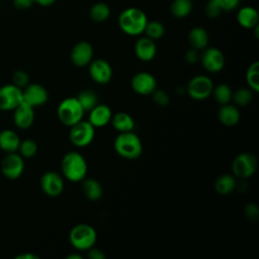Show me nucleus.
Returning a JSON list of instances; mask_svg holds the SVG:
<instances>
[{"label":"nucleus","mask_w":259,"mask_h":259,"mask_svg":"<svg viewBox=\"0 0 259 259\" xmlns=\"http://www.w3.org/2000/svg\"><path fill=\"white\" fill-rule=\"evenodd\" d=\"M218 117L224 125L233 126L240 120V111L236 105L230 103L223 104L218 111Z\"/></svg>","instance_id":"412c9836"},{"label":"nucleus","mask_w":259,"mask_h":259,"mask_svg":"<svg viewBox=\"0 0 259 259\" xmlns=\"http://www.w3.org/2000/svg\"><path fill=\"white\" fill-rule=\"evenodd\" d=\"M204 12H205V15L207 17L215 18V17H218L221 14L222 9L220 8V6L213 0H208L207 3L205 4Z\"/></svg>","instance_id":"e433bc0d"},{"label":"nucleus","mask_w":259,"mask_h":259,"mask_svg":"<svg viewBox=\"0 0 259 259\" xmlns=\"http://www.w3.org/2000/svg\"><path fill=\"white\" fill-rule=\"evenodd\" d=\"M71 62L76 67H86L93 59V48L90 42L81 40L78 41L71 50Z\"/></svg>","instance_id":"dca6fc26"},{"label":"nucleus","mask_w":259,"mask_h":259,"mask_svg":"<svg viewBox=\"0 0 259 259\" xmlns=\"http://www.w3.org/2000/svg\"><path fill=\"white\" fill-rule=\"evenodd\" d=\"M144 32L146 33V36L155 40V39L161 38L164 35L165 27L163 23L158 20H151V21L148 20Z\"/></svg>","instance_id":"473e14b6"},{"label":"nucleus","mask_w":259,"mask_h":259,"mask_svg":"<svg viewBox=\"0 0 259 259\" xmlns=\"http://www.w3.org/2000/svg\"><path fill=\"white\" fill-rule=\"evenodd\" d=\"M135 54L137 58L143 62L152 61L157 53V47L155 40L149 38L148 36L140 37L135 44Z\"/></svg>","instance_id":"a211bd4d"},{"label":"nucleus","mask_w":259,"mask_h":259,"mask_svg":"<svg viewBox=\"0 0 259 259\" xmlns=\"http://www.w3.org/2000/svg\"><path fill=\"white\" fill-rule=\"evenodd\" d=\"M14 124L20 130H26L31 126L34 121V108L25 102H21L13 109Z\"/></svg>","instance_id":"f3484780"},{"label":"nucleus","mask_w":259,"mask_h":259,"mask_svg":"<svg viewBox=\"0 0 259 259\" xmlns=\"http://www.w3.org/2000/svg\"><path fill=\"white\" fill-rule=\"evenodd\" d=\"M12 3L16 9L25 10L30 8L32 4H34V1L33 0H12Z\"/></svg>","instance_id":"a19ab883"},{"label":"nucleus","mask_w":259,"mask_h":259,"mask_svg":"<svg viewBox=\"0 0 259 259\" xmlns=\"http://www.w3.org/2000/svg\"><path fill=\"white\" fill-rule=\"evenodd\" d=\"M22 102V89L14 84H6L0 87V109L13 110Z\"/></svg>","instance_id":"9d476101"},{"label":"nucleus","mask_w":259,"mask_h":259,"mask_svg":"<svg viewBox=\"0 0 259 259\" xmlns=\"http://www.w3.org/2000/svg\"><path fill=\"white\" fill-rule=\"evenodd\" d=\"M113 147L118 156L128 160L139 158L143 152L142 141L133 131L118 133L113 142Z\"/></svg>","instance_id":"7ed1b4c3"},{"label":"nucleus","mask_w":259,"mask_h":259,"mask_svg":"<svg viewBox=\"0 0 259 259\" xmlns=\"http://www.w3.org/2000/svg\"><path fill=\"white\" fill-rule=\"evenodd\" d=\"M184 58H185V61L189 64H194V63H197L200 59V55L198 54V51L191 48L189 49L188 51H186L185 55H184Z\"/></svg>","instance_id":"ea45409f"},{"label":"nucleus","mask_w":259,"mask_h":259,"mask_svg":"<svg viewBox=\"0 0 259 259\" xmlns=\"http://www.w3.org/2000/svg\"><path fill=\"white\" fill-rule=\"evenodd\" d=\"M94 136L95 127L88 120L82 119L70 126V142L78 148H84L90 145L94 139Z\"/></svg>","instance_id":"0eeeda50"},{"label":"nucleus","mask_w":259,"mask_h":259,"mask_svg":"<svg viewBox=\"0 0 259 259\" xmlns=\"http://www.w3.org/2000/svg\"><path fill=\"white\" fill-rule=\"evenodd\" d=\"M258 160L256 156L249 152H244L235 157L232 162L233 175L240 179L251 177L257 170Z\"/></svg>","instance_id":"423d86ee"},{"label":"nucleus","mask_w":259,"mask_h":259,"mask_svg":"<svg viewBox=\"0 0 259 259\" xmlns=\"http://www.w3.org/2000/svg\"><path fill=\"white\" fill-rule=\"evenodd\" d=\"M82 191L85 197L89 200L95 201L101 198L103 194V189L99 181L94 178H84L82 180Z\"/></svg>","instance_id":"393cba45"},{"label":"nucleus","mask_w":259,"mask_h":259,"mask_svg":"<svg viewBox=\"0 0 259 259\" xmlns=\"http://www.w3.org/2000/svg\"><path fill=\"white\" fill-rule=\"evenodd\" d=\"M23 171V157H21L19 154H16L15 152L7 153L3 157L1 161V172L6 178L10 180H15L22 175Z\"/></svg>","instance_id":"1a4fd4ad"},{"label":"nucleus","mask_w":259,"mask_h":259,"mask_svg":"<svg viewBox=\"0 0 259 259\" xmlns=\"http://www.w3.org/2000/svg\"><path fill=\"white\" fill-rule=\"evenodd\" d=\"M90 18L95 22H103L107 20L110 15V8L104 2L94 3L89 10Z\"/></svg>","instance_id":"c85d7f7f"},{"label":"nucleus","mask_w":259,"mask_h":259,"mask_svg":"<svg viewBox=\"0 0 259 259\" xmlns=\"http://www.w3.org/2000/svg\"><path fill=\"white\" fill-rule=\"evenodd\" d=\"M222 9V11H232L240 3V0H213Z\"/></svg>","instance_id":"58836bf2"},{"label":"nucleus","mask_w":259,"mask_h":259,"mask_svg":"<svg viewBox=\"0 0 259 259\" xmlns=\"http://www.w3.org/2000/svg\"><path fill=\"white\" fill-rule=\"evenodd\" d=\"M244 213L247 217V219L250 221L256 222L259 219V208L257 204H255L254 202H250L245 205Z\"/></svg>","instance_id":"4c0bfd02"},{"label":"nucleus","mask_w":259,"mask_h":259,"mask_svg":"<svg viewBox=\"0 0 259 259\" xmlns=\"http://www.w3.org/2000/svg\"><path fill=\"white\" fill-rule=\"evenodd\" d=\"M84 113L85 111L76 97H67L63 99L57 108L59 120L67 126H72L82 120Z\"/></svg>","instance_id":"39448f33"},{"label":"nucleus","mask_w":259,"mask_h":259,"mask_svg":"<svg viewBox=\"0 0 259 259\" xmlns=\"http://www.w3.org/2000/svg\"><path fill=\"white\" fill-rule=\"evenodd\" d=\"M253 99V91L248 87H243L237 89L233 92L232 100L236 104V106H247Z\"/></svg>","instance_id":"2f4dec72"},{"label":"nucleus","mask_w":259,"mask_h":259,"mask_svg":"<svg viewBox=\"0 0 259 259\" xmlns=\"http://www.w3.org/2000/svg\"><path fill=\"white\" fill-rule=\"evenodd\" d=\"M49 99V93L47 89L37 83H28L24 89H22V101L28 105L34 107L44 105Z\"/></svg>","instance_id":"f8f14e48"},{"label":"nucleus","mask_w":259,"mask_h":259,"mask_svg":"<svg viewBox=\"0 0 259 259\" xmlns=\"http://www.w3.org/2000/svg\"><path fill=\"white\" fill-rule=\"evenodd\" d=\"M112 117V111L106 104H97L89 111L88 121L94 127H102L108 124Z\"/></svg>","instance_id":"6ab92c4d"},{"label":"nucleus","mask_w":259,"mask_h":259,"mask_svg":"<svg viewBox=\"0 0 259 259\" xmlns=\"http://www.w3.org/2000/svg\"><path fill=\"white\" fill-rule=\"evenodd\" d=\"M12 84L16 85L19 88H22L29 83V76L26 72L22 70H17L12 74Z\"/></svg>","instance_id":"f704fd0d"},{"label":"nucleus","mask_w":259,"mask_h":259,"mask_svg":"<svg viewBox=\"0 0 259 259\" xmlns=\"http://www.w3.org/2000/svg\"><path fill=\"white\" fill-rule=\"evenodd\" d=\"M87 162L78 152L71 151L64 155L61 161L63 176L71 182H81L87 175Z\"/></svg>","instance_id":"f03ea898"},{"label":"nucleus","mask_w":259,"mask_h":259,"mask_svg":"<svg viewBox=\"0 0 259 259\" xmlns=\"http://www.w3.org/2000/svg\"><path fill=\"white\" fill-rule=\"evenodd\" d=\"M20 138L16 132L12 130H4L0 132V149L6 153H13L18 150Z\"/></svg>","instance_id":"5701e85b"},{"label":"nucleus","mask_w":259,"mask_h":259,"mask_svg":"<svg viewBox=\"0 0 259 259\" xmlns=\"http://www.w3.org/2000/svg\"><path fill=\"white\" fill-rule=\"evenodd\" d=\"M110 122L118 133L132 132L135 128L134 118L132 117V115L123 111H119L112 114Z\"/></svg>","instance_id":"b1692460"},{"label":"nucleus","mask_w":259,"mask_h":259,"mask_svg":"<svg viewBox=\"0 0 259 259\" xmlns=\"http://www.w3.org/2000/svg\"><path fill=\"white\" fill-rule=\"evenodd\" d=\"M237 181L233 174H222L214 181V190L221 195H227L236 188Z\"/></svg>","instance_id":"a878e982"},{"label":"nucleus","mask_w":259,"mask_h":259,"mask_svg":"<svg viewBox=\"0 0 259 259\" xmlns=\"http://www.w3.org/2000/svg\"><path fill=\"white\" fill-rule=\"evenodd\" d=\"M97 240L95 229L88 224H77L69 233V241L71 245L79 251H87L94 247Z\"/></svg>","instance_id":"20e7f679"},{"label":"nucleus","mask_w":259,"mask_h":259,"mask_svg":"<svg viewBox=\"0 0 259 259\" xmlns=\"http://www.w3.org/2000/svg\"><path fill=\"white\" fill-rule=\"evenodd\" d=\"M152 96H153L154 102L159 106H166V105H168V103L170 101V98H169V95L167 94V92L164 90H161V89H156L152 93Z\"/></svg>","instance_id":"c9c22d12"},{"label":"nucleus","mask_w":259,"mask_h":259,"mask_svg":"<svg viewBox=\"0 0 259 259\" xmlns=\"http://www.w3.org/2000/svg\"><path fill=\"white\" fill-rule=\"evenodd\" d=\"M19 155L23 158H31L33 157L37 152V144L35 141L31 139H26L23 141H20L18 150Z\"/></svg>","instance_id":"72a5a7b5"},{"label":"nucleus","mask_w":259,"mask_h":259,"mask_svg":"<svg viewBox=\"0 0 259 259\" xmlns=\"http://www.w3.org/2000/svg\"><path fill=\"white\" fill-rule=\"evenodd\" d=\"M15 258L16 259H38V256L31 254V253H24V254H20V255L16 256Z\"/></svg>","instance_id":"c03bdc74"},{"label":"nucleus","mask_w":259,"mask_h":259,"mask_svg":"<svg viewBox=\"0 0 259 259\" xmlns=\"http://www.w3.org/2000/svg\"><path fill=\"white\" fill-rule=\"evenodd\" d=\"M199 60L201 61L202 67L209 73H219L225 66V56L223 52L215 47H206L203 49Z\"/></svg>","instance_id":"9b49d317"},{"label":"nucleus","mask_w":259,"mask_h":259,"mask_svg":"<svg viewBox=\"0 0 259 259\" xmlns=\"http://www.w3.org/2000/svg\"><path fill=\"white\" fill-rule=\"evenodd\" d=\"M211 94L213 95L214 100L219 104L223 105V104L230 103V101L232 100L233 91L229 85H227L225 83H221L217 86H213Z\"/></svg>","instance_id":"c756f323"},{"label":"nucleus","mask_w":259,"mask_h":259,"mask_svg":"<svg viewBox=\"0 0 259 259\" xmlns=\"http://www.w3.org/2000/svg\"><path fill=\"white\" fill-rule=\"evenodd\" d=\"M112 74L110 64L103 59L92 60L89 64V75L97 84H107L111 80Z\"/></svg>","instance_id":"2eb2a0df"},{"label":"nucleus","mask_w":259,"mask_h":259,"mask_svg":"<svg viewBox=\"0 0 259 259\" xmlns=\"http://www.w3.org/2000/svg\"><path fill=\"white\" fill-rule=\"evenodd\" d=\"M246 81L253 92L259 91V62L255 61L247 69Z\"/></svg>","instance_id":"7c9ffc66"},{"label":"nucleus","mask_w":259,"mask_h":259,"mask_svg":"<svg viewBox=\"0 0 259 259\" xmlns=\"http://www.w3.org/2000/svg\"><path fill=\"white\" fill-rule=\"evenodd\" d=\"M118 26L127 35L137 36L144 33L148 22L146 13L138 7H128L118 16Z\"/></svg>","instance_id":"f257e3e1"},{"label":"nucleus","mask_w":259,"mask_h":259,"mask_svg":"<svg viewBox=\"0 0 259 259\" xmlns=\"http://www.w3.org/2000/svg\"><path fill=\"white\" fill-rule=\"evenodd\" d=\"M237 21L243 28L253 29L258 25L259 22V14L257 9L252 6H243L237 13Z\"/></svg>","instance_id":"aec40b11"},{"label":"nucleus","mask_w":259,"mask_h":259,"mask_svg":"<svg viewBox=\"0 0 259 259\" xmlns=\"http://www.w3.org/2000/svg\"><path fill=\"white\" fill-rule=\"evenodd\" d=\"M191 0H173L170 5V11L176 18H184L188 16L192 11Z\"/></svg>","instance_id":"cd10ccee"},{"label":"nucleus","mask_w":259,"mask_h":259,"mask_svg":"<svg viewBox=\"0 0 259 259\" xmlns=\"http://www.w3.org/2000/svg\"><path fill=\"white\" fill-rule=\"evenodd\" d=\"M67 259H82V255L81 254H78V253H71L69 254L67 257Z\"/></svg>","instance_id":"a18cd8bd"},{"label":"nucleus","mask_w":259,"mask_h":259,"mask_svg":"<svg viewBox=\"0 0 259 259\" xmlns=\"http://www.w3.org/2000/svg\"><path fill=\"white\" fill-rule=\"evenodd\" d=\"M33 1H34V3H36L39 6L48 7V6H51L52 4H54L56 0H33Z\"/></svg>","instance_id":"37998d69"},{"label":"nucleus","mask_w":259,"mask_h":259,"mask_svg":"<svg viewBox=\"0 0 259 259\" xmlns=\"http://www.w3.org/2000/svg\"><path fill=\"white\" fill-rule=\"evenodd\" d=\"M212 89L213 84L209 77L205 75H196L189 80L185 91L189 97L194 100H204L210 96Z\"/></svg>","instance_id":"6e6552de"},{"label":"nucleus","mask_w":259,"mask_h":259,"mask_svg":"<svg viewBox=\"0 0 259 259\" xmlns=\"http://www.w3.org/2000/svg\"><path fill=\"white\" fill-rule=\"evenodd\" d=\"M208 33L201 26H194L188 32V42L191 48L199 51L203 50L208 45Z\"/></svg>","instance_id":"4be33fe9"},{"label":"nucleus","mask_w":259,"mask_h":259,"mask_svg":"<svg viewBox=\"0 0 259 259\" xmlns=\"http://www.w3.org/2000/svg\"><path fill=\"white\" fill-rule=\"evenodd\" d=\"M40 188L48 196L57 197L64 190V179L59 173L48 171L40 177Z\"/></svg>","instance_id":"4468645a"},{"label":"nucleus","mask_w":259,"mask_h":259,"mask_svg":"<svg viewBox=\"0 0 259 259\" xmlns=\"http://www.w3.org/2000/svg\"><path fill=\"white\" fill-rule=\"evenodd\" d=\"M131 86L140 95H150L157 89V81L151 73L142 71L133 76Z\"/></svg>","instance_id":"ddd939ff"},{"label":"nucleus","mask_w":259,"mask_h":259,"mask_svg":"<svg viewBox=\"0 0 259 259\" xmlns=\"http://www.w3.org/2000/svg\"><path fill=\"white\" fill-rule=\"evenodd\" d=\"M87 251H88L87 256H88V258H90V259H104V258L106 257L105 254L103 253V251L100 250V249H98V248H93V247H91V248L88 249Z\"/></svg>","instance_id":"79ce46f5"},{"label":"nucleus","mask_w":259,"mask_h":259,"mask_svg":"<svg viewBox=\"0 0 259 259\" xmlns=\"http://www.w3.org/2000/svg\"><path fill=\"white\" fill-rule=\"evenodd\" d=\"M77 100L81 104L84 111H90L93 107L98 104V96L97 94L90 89H84L78 93L76 96Z\"/></svg>","instance_id":"bb28decb"}]
</instances>
